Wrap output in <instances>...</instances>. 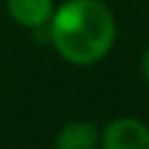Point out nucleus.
<instances>
[{
    "instance_id": "f257e3e1",
    "label": "nucleus",
    "mask_w": 149,
    "mask_h": 149,
    "mask_svg": "<svg viewBox=\"0 0 149 149\" xmlns=\"http://www.w3.org/2000/svg\"><path fill=\"white\" fill-rule=\"evenodd\" d=\"M54 51L74 68H91L116 42V16L105 0H63L47 26Z\"/></svg>"
},
{
    "instance_id": "7ed1b4c3",
    "label": "nucleus",
    "mask_w": 149,
    "mask_h": 149,
    "mask_svg": "<svg viewBox=\"0 0 149 149\" xmlns=\"http://www.w3.org/2000/svg\"><path fill=\"white\" fill-rule=\"evenodd\" d=\"M5 9L14 23L28 30H42L49 26L56 9L54 0H5Z\"/></svg>"
},
{
    "instance_id": "f03ea898",
    "label": "nucleus",
    "mask_w": 149,
    "mask_h": 149,
    "mask_svg": "<svg viewBox=\"0 0 149 149\" xmlns=\"http://www.w3.org/2000/svg\"><path fill=\"white\" fill-rule=\"evenodd\" d=\"M98 149H149V126L135 116H119L100 130Z\"/></svg>"
},
{
    "instance_id": "39448f33",
    "label": "nucleus",
    "mask_w": 149,
    "mask_h": 149,
    "mask_svg": "<svg viewBox=\"0 0 149 149\" xmlns=\"http://www.w3.org/2000/svg\"><path fill=\"white\" fill-rule=\"evenodd\" d=\"M140 72H142L144 84L149 86V44L144 47V51H142V56H140Z\"/></svg>"
},
{
    "instance_id": "20e7f679",
    "label": "nucleus",
    "mask_w": 149,
    "mask_h": 149,
    "mask_svg": "<svg viewBox=\"0 0 149 149\" xmlns=\"http://www.w3.org/2000/svg\"><path fill=\"white\" fill-rule=\"evenodd\" d=\"M100 144V128L93 121H68L61 126L54 140V149H98Z\"/></svg>"
}]
</instances>
